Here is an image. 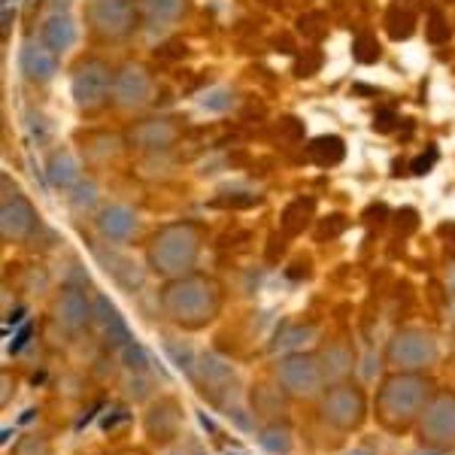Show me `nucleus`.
<instances>
[{"instance_id": "obj_25", "label": "nucleus", "mask_w": 455, "mask_h": 455, "mask_svg": "<svg viewBox=\"0 0 455 455\" xmlns=\"http://www.w3.org/2000/svg\"><path fill=\"white\" fill-rule=\"evenodd\" d=\"M313 210H315L313 197H298V201H291L289 207L283 210V228H285V234H300V231H304L307 222L313 219Z\"/></svg>"}, {"instance_id": "obj_27", "label": "nucleus", "mask_w": 455, "mask_h": 455, "mask_svg": "<svg viewBox=\"0 0 455 455\" xmlns=\"http://www.w3.org/2000/svg\"><path fill=\"white\" fill-rule=\"evenodd\" d=\"M164 352L171 355V362L176 364V368L186 371L188 379H192L195 364H197V355L192 352V347H186V343H180V340H164Z\"/></svg>"}, {"instance_id": "obj_7", "label": "nucleus", "mask_w": 455, "mask_h": 455, "mask_svg": "<svg viewBox=\"0 0 455 455\" xmlns=\"http://www.w3.org/2000/svg\"><path fill=\"white\" fill-rule=\"evenodd\" d=\"M440 343L425 328H401L386 347V362L395 371H425L437 364Z\"/></svg>"}, {"instance_id": "obj_37", "label": "nucleus", "mask_w": 455, "mask_h": 455, "mask_svg": "<svg viewBox=\"0 0 455 455\" xmlns=\"http://www.w3.org/2000/svg\"><path fill=\"white\" fill-rule=\"evenodd\" d=\"M149 377H146V371L143 373H134V377H131V383H128V395L134 401H143V398H149Z\"/></svg>"}, {"instance_id": "obj_41", "label": "nucleus", "mask_w": 455, "mask_h": 455, "mask_svg": "<svg viewBox=\"0 0 455 455\" xmlns=\"http://www.w3.org/2000/svg\"><path fill=\"white\" fill-rule=\"evenodd\" d=\"M395 122H398V116H395L392 109H379L377 119H373V131H379V134H388V131L395 128Z\"/></svg>"}, {"instance_id": "obj_26", "label": "nucleus", "mask_w": 455, "mask_h": 455, "mask_svg": "<svg viewBox=\"0 0 455 455\" xmlns=\"http://www.w3.org/2000/svg\"><path fill=\"white\" fill-rule=\"evenodd\" d=\"M285 395H283V388L276 386V388H270V386H255L252 388V410L255 413H261V416H276V413H283L285 410Z\"/></svg>"}, {"instance_id": "obj_14", "label": "nucleus", "mask_w": 455, "mask_h": 455, "mask_svg": "<svg viewBox=\"0 0 455 455\" xmlns=\"http://www.w3.org/2000/svg\"><path fill=\"white\" fill-rule=\"evenodd\" d=\"M19 68L31 83H49L58 73V52H52L43 40H28L19 52Z\"/></svg>"}, {"instance_id": "obj_22", "label": "nucleus", "mask_w": 455, "mask_h": 455, "mask_svg": "<svg viewBox=\"0 0 455 455\" xmlns=\"http://www.w3.org/2000/svg\"><path fill=\"white\" fill-rule=\"evenodd\" d=\"M131 140L137 146H143V149H164V146H171L176 140V128L164 119H152V122H143L140 128L131 134Z\"/></svg>"}, {"instance_id": "obj_43", "label": "nucleus", "mask_w": 455, "mask_h": 455, "mask_svg": "<svg viewBox=\"0 0 455 455\" xmlns=\"http://www.w3.org/2000/svg\"><path fill=\"white\" fill-rule=\"evenodd\" d=\"M12 398H16V379L10 383V371H4V392H0V407H10Z\"/></svg>"}, {"instance_id": "obj_44", "label": "nucleus", "mask_w": 455, "mask_h": 455, "mask_svg": "<svg viewBox=\"0 0 455 455\" xmlns=\"http://www.w3.org/2000/svg\"><path fill=\"white\" fill-rule=\"evenodd\" d=\"M410 455H446V452H443V450H435V446H425V443H419V446H416V450L410 452Z\"/></svg>"}, {"instance_id": "obj_47", "label": "nucleus", "mask_w": 455, "mask_h": 455, "mask_svg": "<svg viewBox=\"0 0 455 455\" xmlns=\"http://www.w3.org/2000/svg\"><path fill=\"white\" fill-rule=\"evenodd\" d=\"M36 413H40V410H34V407H31V410H25V416H21V419H19V422H31V419H34V416H36Z\"/></svg>"}, {"instance_id": "obj_19", "label": "nucleus", "mask_w": 455, "mask_h": 455, "mask_svg": "<svg viewBox=\"0 0 455 455\" xmlns=\"http://www.w3.org/2000/svg\"><path fill=\"white\" fill-rule=\"evenodd\" d=\"M40 40L58 55L68 52L73 43H76V21H73L68 12H52V16L43 21Z\"/></svg>"}, {"instance_id": "obj_32", "label": "nucleus", "mask_w": 455, "mask_h": 455, "mask_svg": "<svg viewBox=\"0 0 455 455\" xmlns=\"http://www.w3.org/2000/svg\"><path fill=\"white\" fill-rule=\"evenodd\" d=\"M98 201V186L92 180H79V186H73V195H70V207L73 210H88L94 207Z\"/></svg>"}, {"instance_id": "obj_36", "label": "nucleus", "mask_w": 455, "mask_h": 455, "mask_svg": "<svg viewBox=\"0 0 455 455\" xmlns=\"http://www.w3.org/2000/svg\"><path fill=\"white\" fill-rule=\"evenodd\" d=\"M450 36V28H446V21H443V12H431V19H428V40H435V43H440V40H446Z\"/></svg>"}, {"instance_id": "obj_23", "label": "nucleus", "mask_w": 455, "mask_h": 455, "mask_svg": "<svg viewBox=\"0 0 455 455\" xmlns=\"http://www.w3.org/2000/svg\"><path fill=\"white\" fill-rule=\"evenodd\" d=\"M186 12V0H143V19L149 28H167Z\"/></svg>"}, {"instance_id": "obj_42", "label": "nucleus", "mask_w": 455, "mask_h": 455, "mask_svg": "<svg viewBox=\"0 0 455 455\" xmlns=\"http://www.w3.org/2000/svg\"><path fill=\"white\" fill-rule=\"evenodd\" d=\"M435 161H437V149H428V156L416 158L410 167H413V173H416V176H425V173L431 171V167H435Z\"/></svg>"}, {"instance_id": "obj_17", "label": "nucleus", "mask_w": 455, "mask_h": 455, "mask_svg": "<svg viewBox=\"0 0 455 455\" xmlns=\"http://www.w3.org/2000/svg\"><path fill=\"white\" fill-rule=\"evenodd\" d=\"M137 212L128 210V207H119V204H113V207H104L98 216V231L100 237H107L109 243H124V240H131L137 234Z\"/></svg>"}, {"instance_id": "obj_20", "label": "nucleus", "mask_w": 455, "mask_h": 455, "mask_svg": "<svg viewBox=\"0 0 455 455\" xmlns=\"http://www.w3.org/2000/svg\"><path fill=\"white\" fill-rule=\"evenodd\" d=\"M259 443L270 455H289L295 450V431H291V425L285 419H274L259 431Z\"/></svg>"}, {"instance_id": "obj_8", "label": "nucleus", "mask_w": 455, "mask_h": 455, "mask_svg": "<svg viewBox=\"0 0 455 455\" xmlns=\"http://www.w3.org/2000/svg\"><path fill=\"white\" fill-rule=\"evenodd\" d=\"M116 76L109 73V68L100 58H85V61L76 64L73 70V100L83 113H94L107 104L109 88H113Z\"/></svg>"}, {"instance_id": "obj_28", "label": "nucleus", "mask_w": 455, "mask_h": 455, "mask_svg": "<svg viewBox=\"0 0 455 455\" xmlns=\"http://www.w3.org/2000/svg\"><path fill=\"white\" fill-rule=\"evenodd\" d=\"M352 55H355L358 64H373V61H379L383 49H379V43L373 34H358L355 43H352Z\"/></svg>"}, {"instance_id": "obj_11", "label": "nucleus", "mask_w": 455, "mask_h": 455, "mask_svg": "<svg viewBox=\"0 0 455 455\" xmlns=\"http://www.w3.org/2000/svg\"><path fill=\"white\" fill-rule=\"evenodd\" d=\"M182 403L173 398V395H164V398L152 401L146 407V416H143V431L149 437V443L156 446H167L173 443L176 437L182 435Z\"/></svg>"}, {"instance_id": "obj_5", "label": "nucleus", "mask_w": 455, "mask_h": 455, "mask_svg": "<svg viewBox=\"0 0 455 455\" xmlns=\"http://www.w3.org/2000/svg\"><path fill=\"white\" fill-rule=\"evenodd\" d=\"M276 386L289 401H319L325 392V373H322L315 352H289L276 362Z\"/></svg>"}, {"instance_id": "obj_16", "label": "nucleus", "mask_w": 455, "mask_h": 455, "mask_svg": "<svg viewBox=\"0 0 455 455\" xmlns=\"http://www.w3.org/2000/svg\"><path fill=\"white\" fill-rule=\"evenodd\" d=\"M319 364H322V373H325V383H347L352 379V373H355V352H352L347 343H328V347H322L319 352Z\"/></svg>"}, {"instance_id": "obj_21", "label": "nucleus", "mask_w": 455, "mask_h": 455, "mask_svg": "<svg viewBox=\"0 0 455 455\" xmlns=\"http://www.w3.org/2000/svg\"><path fill=\"white\" fill-rule=\"evenodd\" d=\"M46 176L55 188H73V186H79V180H83V176H79L76 158H73L68 149L52 152V158H49V164H46Z\"/></svg>"}, {"instance_id": "obj_30", "label": "nucleus", "mask_w": 455, "mask_h": 455, "mask_svg": "<svg viewBox=\"0 0 455 455\" xmlns=\"http://www.w3.org/2000/svg\"><path fill=\"white\" fill-rule=\"evenodd\" d=\"M12 455H52V440L46 435H25L12 446Z\"/></svg>"}, {"instance_id": "obj_4", "label": "nucleus", "mask_w": 455, "mask_h": 455, "mask_svg": "<svg viewBox=\"0 0 455 455\" xmlns=\"http://www.w3.org/2000/svg\"><path fill=\"white\" fill-rule=\"evenodd\" d=\"M319 416L325 425H331L334 431L340 435H352L358 431L364 422H368V413H371V401H368V392H364L358 383H331L325 386V392L319 395Z\"/></svg>"}, {"instance_id": "obj_29", "label": "nucleus", "mask_w": 455, "mask_h": 455, "mask_svg": "<svg viewBox=\"0 0 455 455\" xmlns=\"http://www.w3.org/2000/svg\"><path fill=\"white\" fill-rule=\"evenodd\" d=\"M386 25H388V34H392L395 40H407V36L413 34L416 19H413V12H410V10H401V6H395V10L388 12Z\"/></svg>"}, {"instance_id": "obj_46", "label": "nucleus", "mask_w": 455, "mask_h": 455, "mask_svg": "<svg viewBox=\"0 0 455 455\" xmlns=\"http://www.w3.org/2000/svg\"><path fill=\"white\" fill-rule=\"evenodd\" d=\"M347 455H379L373 446H355V450H349Z\"/></svg>"}, {"instance_id": "obj_33", "label": "nucleus", "mask_w": 455, "mask_h": 455, "mask_svg": "<svg viewBox=\"0 0 455 455\" xmlns=\"http://www.w3.org/2000/svg\"><path fill=\"white\" fill-rule=\"evenodd\" d=\"M204 109H212V113H222V109H228L234 104V94L228 92V88H212L210 94H204Z\"/></svg>"}, {"instance_id": "obj_6", "label": "nucleus", "mask_w": 455, "mask_h": 455, "mask_svg": "<svg viewBox=\"0 0 455 455\" xmlns=\"http://www.w3.org/2000/svg\"><path fill=\"white\" fill-rule=\"evenodd\" d=\"M416 435L425 446L443 452L455 450V388H435L416 422Z\"/></svg>"}, {"instance_id": "obj_3", "label": "nucleus", "mask_w": 455, "mask_h": 455, "mask_svg": "<svg viewBox=\"0 0 455 455\" xmlns=\"http://www.w3.org/2000/svg\"><path fill=\"white\" fill-rule=\"evenodd\" d=\"M197 252H201V228L195 222L167 225L149 243V267L164 280L192 274Z\"/></svg>"}, {"instance_id": "obj_31", "label": "nucleus", "mask_w": 455, "mask_h": 455, "mask_svg": "<svg viewBox=\"0 0 455 455\" xmlns=\"http://www.w3.org/2000/svg\"><path fill=\"white\" fill-rule=\"evenodd\" d=\"M122 364L128 368L131 373H143V371H149V352H146L140 343L137 340H131L128 347H124L122 352Z\"/></svg>"}, {"instance_id": "obj_40", "label": "nucleus", "mask_w": 455, "mask_h": 455, "mask_svg": "<svg viewBox=\"0 0 455 455\" xmlns=\"http://www.w3.org/2000/svg\"><path fill=\"white\" fill-rule=\"evenodd\" d=\"M31 334H34V325H31V322H28V325H21V331H19L16 337H12V343H10V347H6V352H10V355H19V352L28 347V340H31Z\"/></svg>"}, {"instance_id": "obj_2", "label": "nucleus", "mask_w": 455, "mask_h": 455, "mask_svg": "<svg viewBox=\"0 0 455 455\" xmlns=\"http://www.w3.org/2000/svg\"><path fill=\"white\" fill-rule=\"evenodd\" d=\"M161 310L182 331H201L222 310V285L204 274L167 280L161 291Z\"/></svg>"}, {"instance_id": "obj_45", "label": "nucleus", "mask_w": 455, "mask_h": 455, "mask_svg": "<svg viewBox=\"0 0 455 455\" xmlns=\"http://www.w3.org/2000/svg\"><path fill=\"white\" fill-rule=\"evenodd\" d=\"M21 315H25V307H19V310H12L10 315H6V325H19Z\"/></svg>"}, {"instance_id": "obj_38", "label": "nucleus", "mask_w": 455, "mask_h": 455, "mask_svg": "<svg viewBox=\"0 0 455 455\" xmlns=\"http://www.w3.org/2000/svg\"><path fill=\"white\" fill-rule=\"evenodd\" d=\"M319 64H322V55L319 52H313V49H307L304 58L298 61V76H313L315 70H319Z\"/></svg>"}, {"instance_id": "obj_12", "label": "nucleus", "mask_w": 455, "mask_h": 455, "mask_svg": "<svg viewBox=\"0 0 455 455\" xmlns=\"http://www.w3.org/2000/svg\"><path fill=\"white\" fill-rule=\"evenodd\" d=\"M52 315L55 322L64 328L68 334H83L94 319V300L85 298V291L79 285H61V291L55 295V304H52Z\"/></svg>"}, {"instance_id": "obj_13", "label": "nucleus", "mask_w": 455, "mask_h": 455, "mask_svg": "<svg viewBox=\"0 0 455 455\" xmlns=\"http://www.w3.org/2000/svg\"><path fill=\"white\" fill-rule=\"evenodd\" d=\"M36 225H40V216L25 197L12 195V201L6 197L4 210H0V234H4L6 243H25V240L34 237Z\"/></svg>"}, {"instance_id": "obj_35", "label": "nucleus", "mask_w": 455, "mask_h": 455, "mask_svg": "<svg viewBox=\"0 0 455 455\" xmlns=\"http://www.w3.org/2000/svg\"><path fill=\"white\" fill-rule=\"evenodd\" d=\"M343 228H347V219H343V216H328L325 222L319 225V231H315V237H319V240H325V237L331 240V237H337V234L343 231Z\"/></svg>"}, {"instance_id": "obj_24", "label": "nucleus", "mask_w": 455, "mask_h": 455, "mask_svg": "<svg viewBox=\"0 0 455 455\" xmlns=\"http://www.w3.org/2000/svg\"><path fill=\"white\" fill-rule=\"evenodd\" d=\"M307 156L319 167H334L347 156V146H343L340 137H315V140H310V146H307Z\"/></svg>"}, {"instance_id": "obj_1", "label": "nucleus", "mask_w": 455, "mask_h": 455, "mask_svg": "<svg viewBox=\"0 0 455 455\" xmlns=\"http://www.w3.org/2000/svg\"><path fill=\"white\" fill-rule=\"evenodd\" d=\"M435 379L425 377V371H392L383 377L373 395V416L379 428L388 435H407L416 431L425 403L435 395Z\"/></svg>"}, {"instance_id": "obj_10", "label": "nucleus", "mask_w": 455, "mask_h": 455, "mask_svg": "<svg viewBox=\"0 0 455 455\" xmlns=\"http://www.w3.org/2000/svg\"><path fill=\"white\" fill-rule=\"evenodd\" d=\"M88 21L100 36L122 40L137 28V10L131 0H92L88 6Z\"/></svg>"}, {"instance_id": "obj_15", "label": "nucleus", "mask_w": 455, "mask_h": 455, "mask_svg": "<svg viewBox=\"0 0 455 455\" xmlns=\"http://www.w3.org/2000/svg\"><path fill=\"white\" fill-rule=\"evenodd\" d=\"M94 319H98V325H100V331H104V340H107L109 349L122 352L131 340H134L128 322L122 319V313L116 310V304L107 295L94 298Z\"/></svg>"}, {"instance_id": "obj_18", "label": "nucleus", "mask_w": 455, "mask_h": 455, "mask_svg": "<svg viewBox=\"0 0 455 455\" xmlns=\"http://www.w3.org/2000/svg\"><path fill=\"white\" fill-rule=\"evenodd\" d=\"M116 100H119V107H140L146 104V98H149V76H146L143 68H137V64H128V68L119 70V76H116Z\"/></svg>"}, {"instance_id": "obj_9", "label": "nucleus", "mask_w": 455, "mask_h": 455, "mask_svg": "<svg viewBox=\"0 0 455 455\" xmlns=\"http://www.w3.org/2000/svg\"><path fill=\"white\" fill-rule=\"evenodd\" d=\"M192 383L210 403H216V407L225 410L228 398L234 395V386H237V373H234L231 362L212 355V352H204V355H197Z\"/></svg>"}, {"instance_id": "obj_39", "label": "nucleus", "mask_w": 455, "mask_h": 455, "mask_svg": "<svg viewBox=\"0 0 455 455\" xmlns=\"http://www.w3.org/2000/svg\"><path fill=\"white\" fill-rule=\"evenodd\" d=\"M124 422H131V413L124 407H116L113 413H107L104 416V422H100V428L104 431H116L119 425H124Z\"/></svg>"}, {"instance_id": "obj_34", "label": "nucleus", "mask_w": 455, "mask_h": 455, "mask_svg": "<svg viewBox=\"0 0 455 455\" xmlns=\"http://www.w3.org/2000/svg\"><path fill=\"white\" fill-rule=\"evenodd\" d=\"M325 21V12H310V16H300L298 19V31L307 34V36H322L328 31V25H322Z\"/></svg>"}]
</instances>
